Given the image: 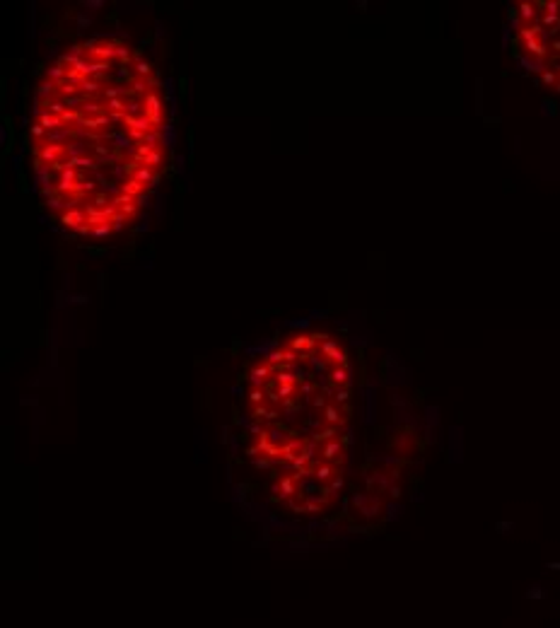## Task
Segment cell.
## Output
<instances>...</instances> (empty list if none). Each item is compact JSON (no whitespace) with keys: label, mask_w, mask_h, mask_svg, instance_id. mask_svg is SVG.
I'll list each match as a JSON object with an SVG mask.
<instances>
[{"label":"cell","mask_w":560,"mask_h":628,"mask_svg":"<svg viewBox=\"0 0 560 628\" xmlns=\"http://www.w3.org/2000/svg\"><path fill=\"white\" fill-rule=\"evenodd\" d=\"M514 54L560 92V0H531L514 8Z\"/></svg>","instance_id":"7a4b0ae2"},{"label":"cell","mask_w":560,"mask_h":628,"mask_svg":"<svg viewBox=\"0 0 560 628\" xmlns=\"http://www.w3.org/2000/svg\"><path fill=\"white\" fill-rule=\"evenodd\" d=\"M164 102L150 63L119 39L73 46L37 92L32 145L46 205L73 232L128 225L164 167Z\"/></svg>","instance_id":"6da1fadb"}]
</instances>
